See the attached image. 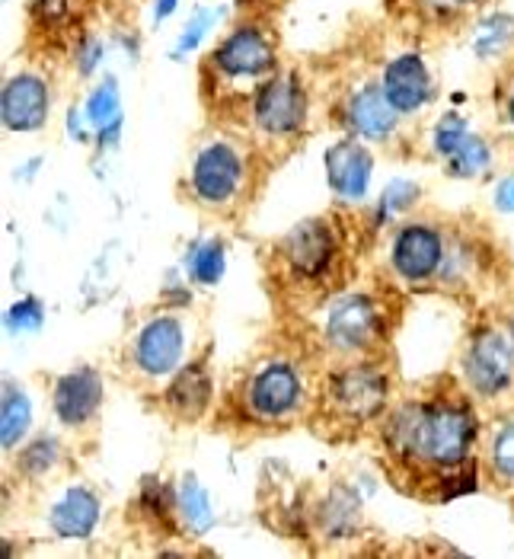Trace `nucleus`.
<instances>
[{"label": "nucleus", "instance_id": "nucleus-2", "mask_svg": "<svg viewBox=\"0 0 514 559\" xmlns=\"http://www.w3.org/2000/svg\"><path fill=\"white\" fill-rule=\"evenodd\" d=\"M307 90L295 74H268L253 93V122L268 138H291L307 122Z\"/></svg>", "mask_w": 514, "mask_h": 559}, {"label": "nucleus", "instance_id": "nucleus-17", "mask_svg": "<svg viewBox=\"0 0 514 559\" xmlns=\"http://www.w3.org/2000/svg\"><path fill=\"white\" fill-rule=\"evenodd\" d=\"M208 400H212V374H208V368L202 361L186 365L176 374L170 390H167V406L176 409L179 416H186V419L202 416L205 406H208Z\"/></svg>", "mask_w": 514, "mask_h": 559}, {"label": "nucleus", "instance_id": "nucleus-22", "mask_svg": "<svg viewBox=\"0 0 514 559\" xmlns=\"http://www.w3.org/2000/svg\"><path fill=\"white\" fill-rule=\"evenodd\" d=\"M179 512L199 531L212 524V502H208L205 489L195 479H186V486L179 489Z\"/></svg>", "mask_w": 514, "mask_h": 559}, {"label": "nucleus", "instance_id": "nucleus-10", "mask_svg": "<svg viewBox=\"0 0 514 559\" xmlns=\"http://www.w3.org/2000/svg\"><path fill=\"white\" fill-rule=\"evenodd\" d=\"M285 259L291 272L303 282H316L326 275V269L336 259V237L326 221L300 224L298 230L285 240Z\"/></svg>", "mask_w": 514, "mask_h": 559}, {"label": "nucleus", "instance_id": "nucleus-3", "mask_svg": "<svg viewBox=\"0 0 514 559\" xmlns=\"http://www.w3.org/2000/svg\"><path fill=\"white\" fill-rule=\"evenodd\" d=\"M247 179L243 154L227 144V141H212L195 154L192 164V192L205 205H227Z\"/></svg>", "mask_w": 514, "mask_h": 559}, {"label": "nucleus", "instance_id": "nucleus-32", "mask_svg": "<svg viewBox=\"0 0 514 559\" xmlns=\"http://www.w3.org/2000/svg\"><path fill=\"white\" fill-rule=\"evenodd\" d=\"M426 7H431L434 13H461V10H467L473 7L476 0H422Z\"/></svg>", "mask_w": 514, "mask_h": 559}, {"label": "nucleus", "instance_id": "nucleus-26", "mask_svg": "<svg viewBox=\"0 0 514 559\" xmlns=\"http://www.w3.org/2000/svg\"><path fill=\"white\" fill-rule=\"evenodd\" d=\"M55 461H58V444H55L51 438H39V441H33V444L20 454V471L29 476L45 474Z\"/></svg>", "mask_w": 514, "mask_h": 559}, {"label": "nucleus", "instance_id": "nucleus-18", "mask_svg": "<svg viewBox=\"0 0 514 559\" xmlns=\"http://www.w3.org/2000/svg\"><path fill=\"white\" fill-rule=\"evenodd\" d=\"M99 521V502L86 489H71L55 509H51V531L64 540L86 537Z\"/></svg>", "mask_w": 514, "mask_h": 559}, {"label": "nucleus", "instance_id": "nucleus-5", "mask_svg": "<svg viewBox=\"0 0 514 559\" xmlns=\"http://www.w3.org/2000/svg\"><path fill=\"white\" fill-rule=\"evenodd\" d=\"M464 374L482 396H499L514 384V348L505 333H476L464 352Z\"/></svg>", "mask_w": 514, "mask_h": 559}, {"label": "nucleus", "instance_id": "nucleus-29", "mask_svg": "<svg viewBox=\"0 0 514 559\" xmlns=\"http://www.w3.org/2000/svg\"><path fill=\"white\" fill-rule=\"evenodd\" d=\"M416 186L413 182H403V179H396V182H390L384 192V215H393V212H403V209H409L413 202H416Z\"/></svg>", "mask_w": 514, "mask_h": 559}, {"label": "nucleus", "instance_id": "nucleus-11", "mask_svg": "<svg viewBox=\"0 0 514 559\" xmlns=\"http://www.w3.org/2000/svg\"><path fill=\"white\" fill-rule=\"evenodd\" d=\"M381 90L399 116L419 112L431 99V78L419 55H399L384 68Z\"/></svg>", "mask_w": 514, "mask_h": 559}, {"label": "nucleus", "instance_id": "nucleus-28", "mask_svg": "<svg viewBox=\"0 0 514 559\" xmlns=\"http://www.w3.org/2000/svg\"><path fill=\"white\" fill-rule=\"evenodd\" d=\"M7 323L13 333H29V330H39L43 323V310L36 301H20L16 307H10L7 313Z\"/></svg>", "mask_w": 514, "mask_h": 559}, {"label": "nucleus", "instance_id": "nucleus-25", "mask_svg": "<svg viewBox=\"0 0 514 559\" xmlns=\"http://www.w3.org/2000/svg\"><path fill=\"white\" fill-rule=\"evenodd\" d=\"M467 134H470V129H467V122H464L461 116H444V119L434 126V151L447 160V157L464 144Z\"/></svg>", "mask_w": 514, "mask_h": 559}, {"label": "nucleus", "instance_id": "nucleus-24", "mask_svg": "<svg viewBox=\"0 0 514 559\" xmlns=\"http://www.w3.org/2000/svg\"><path fill=\"white\" fill-rule=\"evenodd\" d=\"M514 36V20L512 16H505V13H495V16H489L482 26H479V36H476V51L479 55H499L509 39Z\"/></svg>", "mask_w": 514, "mask_h": 559}, {"label": "nucleus", "instance_id": "nucleus-33", "mask_svg": "<svg viewBox=\"0 0 514 559\" xmlns=\"http://www.w3.org/2000/svg\"><path fill=\"white\" fill-rule=\"evenodd\" d=\"M495 202H499L505 212H514V176H509V179L499 186V192H495Z\"/></svg>", "mask_w": 514, "mask_h": 559}, {"label": "nucleus", "instance_id": "nucleus-30", "mask_svg": "<svg viewBox=\"0 0 514 559\" xmlns=\"http://www.w3.org/2000/svg\"><path fill=\"white\" fill-rule=\"evenodd\" d=\"M205 26H208V13H199L189 26H186V33L179 36V45H176V51H189V48H195V45L202 43V36H205Z\"/></svg>", "mask_w": 514, "mask_h": 559}, {"label": "nucleus", "instance_id": "nucleus-36", "mask_svg": "<svg viewBox=\"0 0 514 559\" xmlns=\"http://www.w3.org/2000/svg\"><path fill=\"white\" fill-rule=\"evenodd\" d=\"M509 340H512V348H514V317H512V323H509Z\"/></svg>", "mask_w": 514, "mask_h": 559}, {"label": "nucleus", "instance_id": "nucleus-23", "mask_svg": "<svg viewBox=\"0 0 514 559\" xmlns=\"http://www.w3.org/2000/svg\"><path fill=\"white\" fill-rule=\"evenodd\" d=\"M189 269H192V278L199 285H215L217 278L224 275V250H220V243L208 240V243L195 247V253L189 259Z\"/></svg>", "mask_w": 514, "mask_h": 559}, {"label": "nucleus", "instance_id": "nucleus-34", "mask_svg": "<svg viewBox=\"0 0 514 559\" xmlns=\"http://www.w3.org/2000/svg\"><path fill=\"white\" fill-rule=\"evenodd\" d=\"M172 7H176V0H160V3H157V16L164 20L167 13H172Z\"/></svg>", "mask_w": 514, "mask_h": 559}, {"label": "nucleus", "instance_id": "nucleus-16", "mask_svg": "<svg viewBox=\"0 0 514 559\" xmlns=\"http://www.w3.org/2000/svg\"><path fill=\"white\" fill-rule=\"evenodd\" d=\"M326 170L333 189L355 202L368 192V179H371V154L358 144V141H343L330 151L326 157Z\"/></svg>", "mask_w": 514, "mask_h": 559}, {"label": "nucleus", "instance_id": "nucleus-6", "mask_svg": "<svg viewBox=\"0 0 514 559\" xmlns=\"http://www.w3.org/2000/svg\"><path fill=\"white\" fill-rule=\"evenodd\" d=\"M212 64L227 81H265L275 71V45L259 26H240L217 45Z\"/></svg>", "mask_w": 514, "mask_h": 559}, {"label": "nucleus", "instance_id": "nucleus-1", "mask_svg": "<svg viewBox=\"0 0 514 559\" xmlns=\"http://www.w3.org/2000/svg\"><path fill=\"white\" fill-rule=\"evenodd\" d=\"M473 435L470 409L451 403L403 406L386 426V441L403 461H422L444 471L464 464Z\"/></svg>", "mask_w": 514, "mask_h": 559}, {"label": "nucleus", "instance_id": "nucleus-4", "mask_svg": "<svg viewBox=\"0 0 514 559\" xmlns=\"http://www.w3.org/2000/svg\"><path fill=\"white\" fill-rule=\"evenodd\" d=\"M390 396V381L371 365L345 368L330 384V409L351 423H368L381 416Z\"/></svg>", "mask_w": 514, "mask_h": 559}, {"label": "nucleus", "instance_id": "nucleus-27", "mask_svg": "<svg viewBox=\"0 0 514 559\" xmlns=\"http://www.w3.org/2000/svg\"><path fill=\"white\" fill-rule=\"evenodd\" d=\"M492 467L502 479L514 483V423L499 431L492 441Z\"/></svg>", "mask_w": 514, "mask_h": 559}, {"label": "nucleus", "instance_id": "nucleus-35", "mask_svg": "<svg viewBox=\"0 0 514 559\" xmlns=\"http://www.w3.org/2000/svg\"><path fill=\"white\" fill-rule=\"evenodd\" d=\"M509 126H512L514 131V90H512V96H509Z\"/></svg>", "mask_w": 514, "mask_h": 559}, {"label": "nucleus", "instance_id": "nucleus-7", "mask_svg": "<svg viewBox=\"0 0 514 559\" xmlns=\"http://www.w3.org/2000/svg\"><path fill=\"white\" fill-rule=\"evenodd\" d=\"M303 396V381L291 361H268L250 378L247 406L259 419H285L295 413Z\"/></svg>", "mask_w": 514, "mask_h": 559}, {"label": "nucleus", "instance_id": "nucleus-19", "mask_svg": "<svg viewBox=\"0 0 514 559\" xmlns=\"http://www.w3.org/2000/svg\"><path fill=\"white\" fill-rule=\"evenodd\" d=\"M86 112H89L93 126L99 129L103 138H106V131H109V134L119 131V122H122V119H119V90H116V81H106V84L93 93Z\"/></svg>", "mask_w": 514, "mask_h": 559}, {"label": "nucleus", "instance_id": "nucleus-21", "mask_svg": "<svg viewBox=\"0 0 514 559\" xmlns=\"http://www.w3.org/2000/svg\"><path fill=\"white\" fill-rule=\"evenodd\" d=\"M447 164H451V173H454V176H479V173L492 164V151H489V144H486L482 138L467 134L464 144L447 157Z\"/></svg>", "mask_w": 514, "mask_h": 559}, {"label": "nucleus", "instance_id": "nucleus-20", "mask_svg": "<svg viewBox=\"0 0 514 559\" xmlns=\"http://www.w3.org/2000/svg\"><path fill=\"white\" fill-rule=\"evenodd\" d=\"M29 419H33L29 400L16 388H7V396H3V444L7 448H13L26 435Z\"/></svg>", "mask_w": 514, "mask_h": 559}, {"label": "nucleus", "instance_id": "nucleus-9", "mask_svg": "<svg viewBox=\"0 0 514 559\" xmlns=\"http://www.w3.org/2000/svg\"><path fill=\"white\" fill-rule=\"evenodd\" d=\"M444 265V240L429 224H409L393 240V269L406 282L431 278Z\"/></svg>", "mask_w": 514, "mask_h": 559}, {"label": "nucleus", "instance_id": "nucleus-12", "mask_svg": "<svg viewBox=\"0 0 514 559\" xmlns=\"http://www.w3.org/2000/svg\"><path fill=\"white\" fill-rule=\"evenodd\" d=\"M179 355H182V326L172 317L151 320L134 343V365L147 378H160L172 371L179 365Z\"/></svg>", "mask_w": 514, "mask_h": 559}, {"label": "nucleus", "instance_id": "nucleus-14", "mask_svg": "<svg viewBox=\"0 0 514 559\" xmlns=\"http://www.w3.org/2000/svg\"><path fill=\"white\" fill-rule=\"evenodd\" d=\"M103 403V384L96 378V371L81 368L68 378L58 381L55 388V413L64 426H84L96 416Z\"/></svg>", "mask_w": 514, "mask_h": 559}, {"label": "nucleus", "instance_id": "nucleus-31", "mask_svg": "<svg viewBox=\"0 0 514 559\" xmlns=\"http://www.w3.org/2000/svg\"><path fill=\"white\" fill-rule=\"evenodd\" d=\"M64 10H68V0H33V13H36L39 20H45V23L61 20Z\"/></svg>", "mask_w": 514, "mask_h": 559}, {"label": "nucleus", "instance_id": "nucleus-8", "mask_svg": "<svg viewBox=\"0 0 514 559\" xmlns=\"http://www.w3.org/2000/svg\"><path fill=\"white\" fill-rule=\"evenodd\" d=\"M326 336H330V343L339 345L345 352L368 348L381 336L378 304L364 295H348L343 301H336L330 317H326Z\"/></svg>", "mask_w": 514, "mask_h": 559}, {"label": "nucleus", "instance_id": "nucleus-13", "mask_svg": "<svg viewBox=\"0 0 514 559\" xmlns=\"http://www.w3.org/2000/svg\"><path fill=\"white\" fill-rule=\"evenodd\" d=\"M3 126L10 131L43 129L48 116V86L36 74H16L3 86Z\"/></svg>", "mask_w": 514, "mask_h": 559}, {"label": "nucleus", "instance_id": "nucleus-15", "mask_svg": "<svg viewBox=\"0 0 514 559\" xmlns=\"http://www.w3.org/2000/svg\"><path fill=\"white\" fill-rule=\"evenodd\" d=\"M399 122V112L390 106L381 86H361L348 99V126L368 141H386Z\"/></svg>", "mask_w": 514, "mask_h": 559}]
</instances>
